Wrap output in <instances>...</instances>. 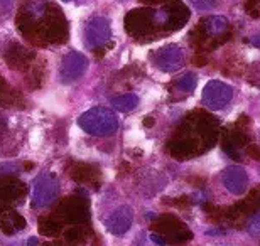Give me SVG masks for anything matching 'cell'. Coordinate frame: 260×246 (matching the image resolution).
Returning <instances> with one entry per match:
<instances>
[{
    "label": "cell",
    "mask_w": 260,
    "mask_h": 246,
    "mask_svg": "<svg viewBox=\"0 0 260 246\" xmlns=\"http://www.w3.org/2000/svg\"><path fill=\"white\" fill-rule=\"evenodd\" d=\"M24 169L25 170H30V169H32V167H34V164H32V162H24Z\"/></svg>",
    "instance_id": "obj_32"
},
{
    "label": "cell",
    "mask_w": 260,
    "mask_h": 246,
    "mask_svg": "<svg viewBox=\"0 0 260 246\" xmlns=\"http://www.w3.org/2000/svg\"><path fill=\"white\" fill-rule=\"evenodd\" d=\"M137 104H139V96L134 95V93H127V95H122V96H117L112 99V107L123 113L134 110Z\"/></svg>",
    "instance_id": "obj_20"
},
{
    "label": "cell",
    "mask_w": 260,
    "mask_h": 246,
    "mask_svg": "<svg viewBox=\"0 0 260 246\" xmlns=\"http://www.w3.org/2000/svg\"><path fill=\"white\" fill-rule=\"evenodd\" d=\"M78 125L85 130L86 133L96 135V137H105V135H112L117 132L118 128V120L115 113L105 108H91L88 110L78 118Z\"/></svg>",
    "instance_id": "obj_5"
},
{
    "label": "cell",
    "mask_w": 260,
    "mask_h": 246,
    "mask_svg": "<svg viewBox=\"0 0 260 246\" xmlns=\"http://www.w3.org/2000/svg\"><path fill=\"white\" fill-rule=\"evenodd\" d=\"M64 2H70V0H64Z\"/></svg>",
    "instance_id": "obj_36"
},
{
    "label": "cell",
    "mask_w": 260,
    "mask_h": 246,
    "mask_svg": "<svg viewBox=\"0 0 260 246\" xmlns=\"http://www.w3.org/2000/svg\"><path fill=\"white\" fill-rule=\"evenodd\" d=\"M245 10H247L248 15H250L252 19H258V14H260V10H258V0H247Z\"/></svg>",
    "instance_id": "obj_24"
},
{
    "label": "cell",
    "mask_w": 260,
    "mask_h": 246,
    "mask_svg": "<svg viewBox=\"0 0 260 246\" xmlns=\"http://www.w3.org/2000/svg\"><path fill=\"white\" fill-rule=\"evenodd\" d=\"M154 64L164 73H173L178 71L184 62V51L176 44L164 46L159 51H155L152 54Z\"/></svg>",
    "instance_id": "obj_11"
},
{
    "label": "cell",
    "mask_w": 260,
    "mask_h": 246,
    "mask_svg": "<svg viewBox=\"0 0 260 246\" xmlns=\"http://www.w3.org/2000/svg\"><path fill=\"white\" fill-rule=\"evenodd\" d=\"M5 62L14 67V69H19V71H24L32 64L34 61V54L30 52L29 49H25L24 46H20L17 43H12L5 51Z\"/></svg>",
    "instance_id": "obj_15"
},
{
    "label": "cell",
    "mask_w": 260,
    "mask_h": 246,
    "mask_svg": "<svg viewBox=\"0 0 260 246\" xmlns=\"http://www.w3.org/2000/svg\"><path fill=\"white\" fill-rule=\"evenodd\" d=\"M36 243H38V239H36V238H30L29 239V246H36Z\"/></svg>",
    "instance_id": "obj_33"
},
{
    "label": "cell",
    "mask_w": 260,
    "mask_h": 246,
    "mask_svg": "<svg viewBox=\"0 0 260 246\" xmlns=\"http://www.w3.org/2000/svg\"><path fill=\"white\" fill-rule=\"evenodd\" d=\"M17 27L34 44H59L68 38V24L61 9L44 0L20 10Z\"/></svg>",
    "instance_id": "obj_2"
},
{
    "label": "cell",
    "mask_w": 260,
    "mask_h": 246,
    "mask_svg": "<svg viewBox=\"0 0 260 246\" xmlns=\"http://www.w3.org/2000/svg\"><path fill=\"white\" fill-rule=\"evenodd\" d=\"M154 231H159L166 239H171L173 243H184L189 241L193 238V233L189 231V228L179 221L178 218L171 216V214H164V216H157V221L152 223Z\"/></svg>",
    "instance_id": "obj_7"
},
{
    "label": "cell",
    "mask_w": 260,
    "mask_h": 246,
    "mask_svg": "<svg viewBox=\"0 0 260 246\" xmlns=\"http://www.w3.org/2000/svg\"><path fill=\"white\" fill-rule=\"evenodd\" d=\"M198 78L194 73H186L184 76H181L179 80L174 81V88L179 90L181 93H191L196 88Z\"/></svg>",
    "instance_id": "obj_21"
},
{
    "label": "cell",
    "mask_w": 260,
    "mask_h": 246,
    "mask_svg": "<svg viewBox=\"0 0 260 246\" xmlns=\"http://www.w3.org/2000/svg\"><path fill=\"white\" fill-rule=\"evenodd\" d=\"M142 2H147V4H155V2H164V0H142Z\"/></svg>",
    "instance_id": "obj_34"
},
{
    "label": "cell",
    "mask_w": 260,
    "mask_h": 246,
    "mask_svg": "<svg viewBox=\"0 0 260 246\" xmlns=\"http://www.w3.org/2000/svg\"><path fill=\"white\" fill-rule=\"evenodd\" d=\"M25 196V186L15 177H0V213L7 211Z\"/></svg>",
    "instance_id": "obj_12"
},
{
    "label": "cell",
    "mask_w": 260,
    "mask_h": 246,
    "mask_svg": "<svg viewBox=\"0 0 260 246\" xmlns=\"http://www.w3.org/2000/svg\"><path fill=\"white\" fill-rule=\"evenodd\" d=\"M39 231L43 233L44 236H58V234L63 231V223L56 216H48V218L41 219Z\"/></svg>",
    "instance_id": "obj_19"
},
{
    "label": "cell",
    "mask_w": 260,
    "mask_h": 246,
    "mask_svg": "<svg viewBox=\"0 0 260 246\" xmlns=\"http://www.w3.org/2000/svg\"><path fill=\"white\" fill-rule=\"evenodd\" d=\"M193 5L196 9H201V10H210L213 5H215V0H191Z\"/></svg>",
    "instance_id": "obj_25"
},
{
    "label": "cell",
    "mask_w": 260,
    "mask_h": 246,
    "mask_svg": "<svg viewBox=\"0 0 260 246\" xmlns=\"http://www.w3.org/2000/svg\"><path fill=\"white\" fill-rule=\"evenodd\" d=\"M93 52H95L96 59H102V57L107 54V48H96V49H93Z\"/></svg>",
    "instance_id": "obj_30"
},
{
    "label": "cell",
    "mask_w": 260,
    "mask_h": 246,
    "mask_svg": "<svg viewBox=\"0 0 260 246\" xmlns=\"http://www.w3.org/2000/svg\"><path fill=\"white\" fill-rule=\"evenodd\" d=\"M248 231H250L253 236H258V216L255 213V216L250 219V223H248Z\"/></svg>",
    "instance_id": "obj_26"
},
{
    "label": "cell",
    "mask_w": 260,
    "mask_h": 246,
    "mask_svg": "<svg viewBox=\"0 0 260 246\" xmlns=\"http://www.w3.org/2000/svg\"><path fill=\"white\" fill-rule=\"evenodd\" d=\"M233 90L230 85L221 81H210L203 90V104L210 110H221L232 101Z\"/></svg>",
    "instance_id": "obj_8"
},
{
    "label": "cell",
    "mask_w": 260,
    "mask_h": 246,
    "mask_svg": "<svg viewBox=\"0 0 260 246\" xmlns=\"http://www.w3.org/2000/svg\"><path fill=\"white\" fill-rule=\"evenodd\" d=\"M225 138L237 149L245 147V145L248 144V137L242 132V130H232V132H226Z\"/></svg>",
    "instance_id": "obj_22"
},
{
    "label": "cell",
    "mask_w": 260,
    "mask_h": 246,
    "mask_svg": "<svg viewBox=\"0 0 260 246\" xmlns=\"http://www.w3.org/2000/svg\"><path fill=\"white\" fill-rule=\"evenodd\" d=\"M189 15V9L181 2H169L159 10L135 9L127 14L125 29L135 39H152L179 30Z\"/></svg>",
    "instance_id": "obj_1"
},
{
    "label": "cell",
    "mask_w": 260,
    "mask_h": 246,
    "mask_svg": "<svg viewBox=\"0 0 260 246\" xmlns=\"http://www.w3.org/2000/svg\"><path fill=\"white\" fill-rule=\"evenodd\" d=\"M232 38V25L221 15H210L200 20V24L189 32V41L201 52L213 51Z\"/></svg>",
    "instance_id": "obj_4"
},
{
    "label": "cell",
    "mask_w": 260,
    "mask_h": 246,
    "mask_svg": "<svg viewBox=\"0 0 260 246\" xmlns=\"http://www.w3.org/2000/svg\"><path fill=\"white\" fill-rule=\"evenodd\" d=\"M218 120L208 113H193L176 133V138L171 140L169 152L176 159H188L198 152H201L198 145V138L205 145V149L211 147L216 140Z\"/></svg>",
    "instance_id": "obj_3"
},
{
    "label": "cell",
    "mask_w": 260,
    "mask_h": 246,
    "mask_svg": "<svg viewBox=\"0 0 260 246\" xmlns=\"http://www.w3.org/2000/svg\"><path fill=\"white\" fill-rule=\"evenodd\" d=\"M248 154H250V157H253L255 160H258V147L257 145H248Z\"/></svg>",
    "instance_id": "obj_28"
},
{
    "label": "cell",
    "mask_w": 260,
    "mask_h": 246,
    "mask_svg": "<svg viewBox=\"0 0 260 246\" xmlns=\"http://www.w3.org/2000/svg\"><path fill=\"white\" fill-rule=\"evenodd\" d=\"M132 209L128 206H120L105 219V226L112 234H123L128 231L130 224H132Z\"/></svg>",
    "instance_id": "obj_16"
},
{
    "label": "cell",
    "mask_w": 260,
    "mask_h": 246,
    "mask_svg": "<svg viewBox=\"0 0 260 246\" xmlns=\"http://www.w3.org/2000/svg\"><path fill=\"white\" fill-rule=\"evenodd\" d=\"M24 228H25V219L19 213L12 211V209H7L2 214V218H0V229L5 234H15Z\"/></svg>",
    "instance_id": "obj_18"
},
{
    "label": "cell",
    "mask_w": 260,
    "mask_h": 246,
    "mask_svg": "<svg viewBox=\"0 0 260 246\" xmlns=\"http://www.w3.org/2000/svg\"><path fill=\"white\" fill-rule=\"evenodd\" d=\"M144 127L152 128V127H154V118H152V117H145V118H144Z\"/></svg>",
    "instance_id": "obj_31"
},
{
    "label": "cell",
    "mask_w": 260,
    "mask_h": 246,
    "mask_svg": "<svg viewBox=\"0 0 260 246\" xmlns=\"http://www.w3.org/2000/svg\"><path fill=\"white\" fill-rule=\"evenodd\" d=\"M112 38V29L107 19L103 17H95L91 20H88L86 27H85V41L86 46L91 49L96 48H105V44Z\"/></svg>",
    "instance_id": "obj_10"
},
{
    "label": "cell",
    "mask_w": 260,
    "mask_h": 246,
    "mask_svg": "<svg viewBox=\"0 0 260 246\" xmlns=\"http://www.w3.org/2000/svg\"><path fill=\"white\" fill-rule=\"evenodd\" d=\"M59 186L56 181L54 174H43L39 175L34 182V196H32V206L34 207H44L51 204L58 196Z\"/></svg>",
    "instance_id": "obj_9"
},
{
    "label": "cell",
    "mask_w": 260,
    "mask_h": 246,
    "mask_svg": "<svg viewBox=\"0 0 260 246\" xmlns=\"http://www.w3.org/2000/svg\"><path fill=\"white\" fill-rule=\"evenodd\" d=\"M88 66V59L81 52H70L61 62V80L66 85H71L83 76Z\"/></svg>",
    "instance_id": "obj_13"
},
{
    "label": "cell",
    "mask_w": 260,
    "mask_h": 246,
    "mask_svg": "<svg viewBox=\"0 0 260 246\" xmlns=\"http://www.w3.org/2000/svg\"><path fill=\"white\" fill-rule=\"evenodd\" d=\"M193 62H194V64H196V66H205V64H206V62H208V59H206V57H205V56H203V54H201V56H196Z\"/></svg>",
    "instance_id": "obj_29"
},
{
    "label": "cell",
    "mask_w": 260,
    "mask_h": 246,
    "mask_svg": "<svg viewBox=\"0 0 260 246\" xmlns=\"http://www.w3.org/2000/svg\"><path fill=\"white\" fill-rule=\"evenodd\" d=\"M150 239L155 243V244H159V246H164L166 243H168V239H166L162 234H157V233H154L152 236H150Z\"/></svg>",
    "instance_id": "obj_27"
},
{
    "label": "cell",
    "mask_w": 260,
    "mask_h": 246,
    "mask_svg": "<svg viewBox=\"0 0 260 246\" xmlns=\"http://www.w3.org/2000/svg\"><path fill=\"white\" fill-rule=\"evenodd\" d=\"M70 175L73 181L81 182V184H93L95 187H100V169L93 164H75L70 169Z\"/></svg>",
    "instance_id": "obj_17"
},
{
    "label": "cell",
    "mask_w": 260,
    "mask_h": 246,
    "mask_svg": "<svg viewBox=\"0 0 260 246\" xmlns=\"http://www.w3.org/2000/svg\"><path fill=\"white\" fill-rule=\"evenodd\" d=\"M85 236H86V231L83 228H71L64 233V239L71 244L83 243L85 241Z\"/></svg>",
    "instance_id": "obj_23"
},
{
    "label": "cell",
    "mask_w": 260,
    "mask_h": 246,
    "mask_svg": "<svg viewBox=\"0 0 260 246\" xmlns=\"http://www.w3.org/2000/svg\"><path fill=\"white\" fill-rule=\"evenodd\" d=\"M223 186L226 187L232 194H243L247 191V186H248V175L243 167H238V165H232L223 172Z\"/></svg>",
    "instance_id": "obj_14"
},
{
    "label": "cell",
    "mask_w": 260,
    "mask_h": 246,
    "mask_svg": "<svg viewBox=\"0 0 260 246\" xmlns=\"http://www.w3.org/2000/svg\"><path fill=\"white\" fill-rule=\"evenodd\" d=\"M43 246H56V244H51V243H46V244H43Z\"/></svg>",
    "instance_id": "obj_35"
},
{
    "label": "cell",
    "mask_w": 260,
    "mask_h": 246,
    "mask_svg": "<svg viewBox=\"0 0 260 246\" xmlns=\"http://www.w3.org/2000/svg\"><path fill=\"white\" fill-rule=\"evenodd\" d=\"M56 218H59L61 223H75L83 224L90 218V209H88L86 197L73 196L66 197L56 209Z\"/></svg>",
    "instance_id": "obj_6"
}]
</instances>
